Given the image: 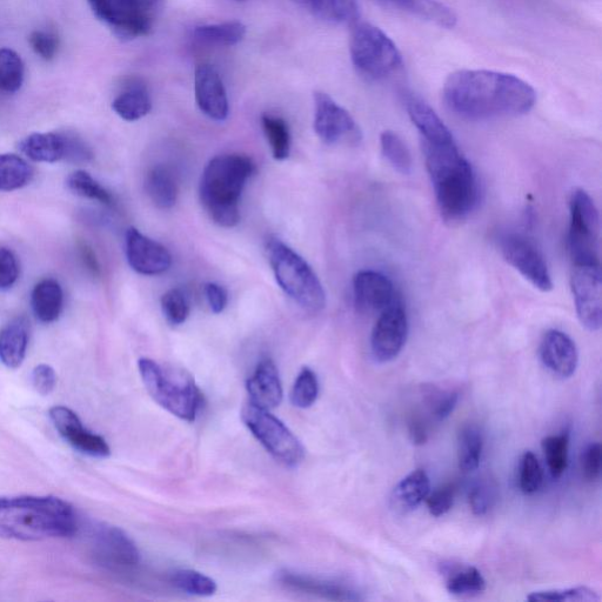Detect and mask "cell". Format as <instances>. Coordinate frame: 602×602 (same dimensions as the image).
Returning a JSON list of instances; mask_svg holds the SVG:
<instances>
[{
    "mask_svg": "<svg viewBox=\"0 0 602 602\" xmlns=\"http://www.w3.org/2000/svg\"><path fill=\"white\" fill-rule=\"evenodd\" d=\"M568 251L574 266H600V218L594 200L584 190L572 193Z\"/></svg>",
    "mask_w": 602,
    "mask_h": 602,
    "instance_id": "9c48e42d",
    "label": "cell"
},
{
    "mask_svg": "<svg viewBox=\"0 0 602 602\" xmlns=\"http://www.w3.org/2000/svg\"><path fill=\"white\" fill-rule=\"evenodd\" d=\"M205 294L213 313L219 314L226 309L227 303H229V294L223 286L209 283L205 286Z\"/></svg>",
    "mask_w": 602,
    "mask_h": 602,
    "instance_id": "db71d44e",
    "label": "cell"
},
{
    "mask_svg": "<svg viewBox=\"0 0 602 602\" xmlns=\"http://www.w3.org/2000/svg\"><path fill=\"white\" fill-rule=\"evenodd\" d=\"M266 253L274 277L286 296L305 311H323L326 305L324 287L306 260L277 238L267 242Z\"/></svg>",
    "mask_w": 602,
    "mask_h": 602,
    "instance_id": "8992f818",
    "label": "cell"
},
{
    "mask_svg": "<svg viewBox=\"0 0 602 602\" xmlns=\"http://www.w3.org/2000/svg\"><path fill=\"white\" fill-rule=\"evenodd\" d=\"M69 190L75 193L76 196L96 200L107 206L115 204L111 193L100 185L90 173L79 170L71 173L66 180Z\"/></svg>",
    "mask_w": 602,
    "mask_h": 602,
    "instance_id": "f35d334b",
    "label": "cell"
},
{
    "mask_svg": "<svg viewBox=\"0 0 602 602\" xmlns=\"http://www.w3.org/2000/svg\"><path fill=\"white\" fill-rule=\"evenodd\" d=\"M246 36V26L240 22H226L198 26L193 31L196 42L210 46L237 45Z\"/></svg>",
    "mask_w": 602,
    "mask_h": 602,
    "instance_id": "1f68e13d",
    "label": "cell"
},
{
    "mask_svg": "<svg viewBox=\"0 0 602 602\" xmlns=\"http://www.w3.org/2000/svg\"><path fill=\"white\" fill-rule=\"evenodd\" d=\"M540 359L548 371L559 378H571L579 364L577 345L568 334L550 330L540 343Z\"/></svg>",
    "mask_w": 602,
    "mask_h": 602,
    "instance_id": "d6986e66",
    "label": "cell"
},
{
    "mask_svg": "<svg viewBox=\"0 0 602 602\" xmlns=\"http://www.w3.org/2000/svg\"><path fill=\"white\" fill-rule=\"evenodd\" d=\"M447 591L458 597L483 593L486 590V580L476 567L467 566L448 575Z\"/></svg>",
    "mask_w": 602,
    "mask_h": 602,
    "instance_id": "74e56055",
    "label": "cell"
},
{
    "mask_svg": "<svg viewBox=\"0 0 602 602\" xmlns=\"http://www.w3.org/2000/svg\"><path fill=\"white\" fill-rule=\"evenodd\" d=\"M75 138L68 132L32 133L18 147L32 162L52 164L69 160Z\"/></svg>",
    "mask_w": 602,
    "mask_h": 602,
    "instance_id": "7402d4cb",
    "label": "cell"
},
{
    "mask_svg": "<svg viewBox=\"0 0 602 602\" xmlns=\"http://www.w3.org/2000/svg\"><path fill=\"white\" fill-rule=\"evenodd\" d=\"M162 310L171 325H182L190 316V300L183 290L172 289L162 298Z\"/></svg>",
    "mask_w": 602,
    "mask_h": 602,
    "instance_id": "f6af8a7d",
    "label": "cell"
},
{
    "mask_svg": "<svg viewBox=\"0 0 602 602\" xmlns=\"http://www.w3.org/2000/svg\"><path fill=\"white\" fill-rule=\"evenodd\" d=\"M459 396L457 392L440 390L437 387H430L426 392V403L428 410L434 420L444 421L457 407Z\"/></svg>",
    "mask_w": 602,
    "mask_h": 602,
    "instance_id": "bcb514c9",
    "label": "cell"
},
{
    "mask_svg": "<svg viewBox=\"0 0 602 602\" xmlns=\"http://www.w3.org/2000/svg\"><path fill=\"white\" fill-rule=\"evenodd\" d=\"M483 433L476 425L461 428L458 437V463L463 472L476 471L483 456Z\"/></svg>",
    "mask_w": 602,
    "mask_h": 602,
    "instance_id": "836d02e7",
    "label": "cell"
},
{
    "mask_svg": "<svg viewBox=\"0 0 602 602\" xmlns=\"http://www.w3.org/2000/svg\"><path fill=\"white\" fill-rule=\"evenodd\" d=\"M378 2L410 13L440 28L453 29L458 22L456 13L439 0H378Z\"/></svg>",
    "mask_w": 602,
    "mask_h": 602,
    "instance_id": "484cf974",
    "label": "cell"
},
{
    "mask_svg": "<svg viewBox=\"0 0 602 602\" xmlns=\"http://www.w3.org/2000/svg\"><path fill=\"white\" fill-rule=\"evenodd\" d=\"M30 324L24 317L16 318L0 330V361L8 369H18L28 351Z\"/></svg>",
    "mask_w": 602,
    "mask_h": 602,
    "instance_id": "d4e9b609",
    "label": "cell"
},
{
    "mask_svg": "<svg viewBox=\"0 0 602 602\" xmlns=\"http://www.w3.org/2000/svg\"><path fill=\"white\" fill-rule=\"evenodd\" d=\"M125 251L132 270L143 276H159L169 271L172 265L169 250L156 240L144 236L135 227L126 232Z\"/></svg>",
    "mask_w": 602,
    "mask_h": 602,
    "instance_id": "2e32d148",
    "label": "cell"
},
{
    "mask_svg": "<svg viewBox=\"0 0 602 602\" xmlns=\"http://www.w3.org/2000/svg\"><path fill=\"white\" fill-rule=\"evenodd\" d=\"M29 42L33 51L40 58L50 62L55 59L59 50V38L55 32L35 31L31 33Z\"/></svg>",
    "mask_w": 602,
    "mask_h": 602,
    "instance_id": "7dc6e473",
    "label": "cell"
},
{
    "mask_svg": "<svg viewBox=\"0 0 602 602\" xmlns=\"http://www.w3.org/2000/svg\"><path fill=\"white\" fill-rule=\"evenodd\" d=\"M138 367L147 392L159 406L189 423L196 420L203 394L189 373L149 358L140 359Z\"/></svg>",
    "mask_w": 602,
    "mask_h": 602,
    "instance_id": "5b68a950",
    "label": "cell"
},
{
    "mask_svg": "<svg viewBox=\"0 0 602 602\" xmlns=\"http://www.w3.org/2000/svg\"><path fill=\"white\" fill-rule=\"evenodd\" d=\"M170 581L178 590L197 597H211L217 592L216 581L195 570L175 571Z\"/></svg>",
    "mask_w": 602,
    "mask_h": 602,
    "instance_id": "60d3db41",
    "label": "cell"
},
{
    "mask_svg": "<svg viewBox=\"0 0 602 602\" xmlns=\"http://www.w3.org/2000/svg\"><path fill=\"white\" fill-rule=\"evenodd\" d=\"M256 170L253 160L243 155H223L210 160L200 180L199 197L213 223L227 229L239 223L240 197Z\"/></svg>",
    "mask_w": 602,
    "mask_h": 602,
    "instance_id": "277c9868",
    "label": "cell"
},
{
    "mask_svg": "<svg viewBox=\"0 0 602 602\" xmlns=\"http://www.w3.org/2000/svg\"><path fill=\"white\" fill-rule=\"evenodd\" d=\"M408 319L404 304L399 299L380 313L371 336V350L379 363L396 359L406 344Z\"/></svg>",
    "mask_w": 602,
    "mask_h": 602,
    "instance_id": "9a60e30c",
    "label": "cell"
},
{
    "mask_svg": "<svg viewBox=\"0 0 602 602\" xmlns=\"http://www.w3.org/2000/svg\"><path fill=\"white\" fill-rule=\"evenodd\" d=\"M19 277V265L12 251L0 249V291H8Z\"/></svg>",
    "mask_w": 602,
    "mask_h": 602,
    "instance_id": "f907efd6",
    "label": "cell"
},
{
    "mask_svg": "<svg viewBox=\"0 0 602 602\" xmlns=\"http://www.w3.org/2000/svg\"><path fill=\"white\" fill-rule=\"evenodd\" d=\"M423 147L441 217L446 223L463 222L478 205L476 172L456 143Z\"/></svg>",
    "mask_w": 602,
    "mask_h": 602,
    "instance_id": "7a4b0ae2",
    "label": "cell"
},
{
    "mask_svg": "<svg viewBox=\"0 0 602 602\" xmlns=\"http://www.w3.org/2000/svg\"><path fill=\"white\" fill-rule=\"evenodd\" d=\"M496 500L494 488L488 483H478L474 485L470 492L471 510L476 515H484L491 510Z\"/></svg>",
    "mask_w": 602,
    "mask_h": 602,
    "instance_id": "681fc988",
    "label": "cell"
},
{
    "mask_svg": "<svg viewBox=\"0 0 602 602\" xmlns=\"http://www.w3.org/2000/svg\"><path fill=\"white\" fill-rule=\"evenodd\" d=\"M196 102L199 110L216 122L229 116V99L222 78L211 65H200L195 75Z\"/></svg>",
    "mask_w": 602,
    "mask_h": 602,
    "instance_id": "ffe728a7",
    "label": "cell"
},
{
    "mask_svg": "<svg viewBox=\"0 0 602 602\" xmlns=\"http://www.w3.org/2000/svg\"><path fill=\"white\" fill-rule=\"evenodd\" d=\"M350 52L354 68L360 75L372 80L389 77L403 63L393 40L369 23L354 24Z\"/></svg>",
    "mask_w": 602,
    "mask_h": 602,
    "instance_id": "ba28073f",
    "label": "cell"
},
{
    "mask_svg": "<svg viewBox=\"0 0 602 602\" xmlns=\"http://www.w3.org/2000/svg\"><path fill=\"white\" fill-rule=\"evenodd\" d=\"M430 493V477L424 470H416L408 474L394 487L391 499L392 505L399 512H411L416 510Z\"/></svg>",
    "mask_w": 602,
    "mask_h": 602,
    "instance_id": "83f0119b",
    "label": "cell"
},
{
    "mask_svg": "<svg viewBox=\"0 0 602 602\" xmlns=\"http://www.w3.org/2000/svg\"><path fill=\"white\" fill-rule=\"evenodd\" d=\"M277 580L284 587L294 592L314 595L332 601H359V592L338 581L312 577L291 571H282L277 575Z\"/></svg>",
    "mask_w": 602,
    "mask_h": 602,
    "instance_id": "44dd1931",
    "label": "cell"
},
{
    "mask_svg": "<svg viewBox=\"0 0 602 602\" xmlns=\"http://www.w3.org/2000/svg\"><path fill=\"white\" fill-rule=\"evenodd\" d=\"M35 171L26 160L17 155H0V192H11L30 184Z\"/></svg>",
    "mask_w": 602,
    "mask_h": 602,
    "instance_id": "d6a6232c",
    "label": "cell"
},
{
    "mask_svg": "<svg viewBox=\"0 0 602 602\" xmlns=\"http://www.w3.org/2000/svg\"><path fill=\"white\" fill-rule=\"evenodd\" d=\"M543 483V468H541L537 456L532 452L524 453L519 464V487L521 492L531 496V494L540 490Z\"/></svg>",
    "mask_w": 602,
    "mask_h": 602,
    "instance_id": "7bdbcfd3",
    "label": "cell"
},
{
    "mask_svg": "<svg viewBox=\"0 0 602 602\" xmlns=\"http://www.w3.org/2000/svg\"><path fill=\"white\" fill-rule=\"evenodd\" d=\"M242 419L259 443L280 463L293 467L303 461L304 446L270 411L250 403L243 408Z\"/></svg>",
    "mask_w": 602,
    "mask_h": 602,
    "instance_id": "30bf717a",
    "label": "cell"
},
{
    "mask_svg": "<svg viewBox=\"0 0 602 602\" xmlns=\"http://www.w3.org/2000/svg\"><path fill=\"white\" fill-rule=\"evenodd\" d=\"M57 376L55 370L49 365H38L32 372V385L43 396H48L55 390Z\"/></svg>",
    "mask_w": 602,
    "mask_h": 602,
    "instance_id": "816d5d0a",
    "label": "cell"
},
{
    "mask_svg": "<svg viewBox=\"0 0 602 602\" xmlns=\"http://www.w3.org/2000/svg\"><path fill=\"white\" fill-rule=\"evenodd\" d=\"M314 131L325 144H358L361 131L356 120L324 92L314 93Z\"/></svg>",
    "mask_w": 602,
    "mask_h": 602,
    "instance_id": "7c38bea8",
    "label": "cell"
},
{
    "mask_svg": "<svg viewBox=\"0 0 602 602\" xmlns=\"http://www.w3.org/2000/svg\"><path fill=\"white\" fill-rule=\"evenodd\" d=\"M444 99L461 118L487 120L526 115L537 102V93L510 73L460 70L446 79Z\"/></svg>",
    "mask_w": 602,
    "mask_h": 602,
    "instance_id": "6da1fadb",
    "label": "cell"
},
{
    "mask_svg": "<svg viewBox=\"0 0 602 602\" xmlns=\"http://www.w3.org/2000/svg\"><path fill=\"white\" fill-rule=\"evenodd\" d=\"M584 477L588 481H597L601 476V445L591 444L583 456Z\"/></svg>",
    "mask_w": 602,
    "mask_h": 602,
    "instance_id": "f5cc1de1",
    "label": "cell"
},
{
    "mask_svg": "<svg viewBox=\"0 0 602 602\" xmlns=\"http://www.w3.org/2000/svg\"><path fill=\"white\" fill-rule=\"evenodd\" d=\"M25 68L22 58L10 49H0V90L15 93L24 83Z\"/></svg>",
    "mask_w": 602,
    "mask_h": 602,
    "instance_id": "ab89813d",
    "label": "cell"
},
{
    "mask_svg": "<svg viewBox=\"0 0 602 602\" xmlns=\"http://www.w3.org/2000/svg\"><path fill=\"white\" fill-rule=\"evenodd\" d=\"M50 418L60 436L76 448L77 451L96 458L110 456V446L98 434L92 433L83 426L77 414L68 407L56 406L50 410Z\"/></svg>",
    "mask_w": 602,
    "mask_h": 602,
    "instance_id": "e0dca14e",
    "label": "cell"
},
{
    "mask_svg": "<svg viewBox=\"0 0 602 602\" xmlns=\"http://www.w3.org/2000/svg\"><path fill=\"white\" fill-rule=\"evenodd\" d=\"M408 432H410V437L413 441V444L424 445L428 439V428L426 421L419 417H414L410 421V425H408Z\"/></svg>",
    "mask_w": 602,
    "mask_h": 602,
    "instance_id": "11a10c76",
    "label": "cell"
},
{
    "mask_svg": "<svg viewBox=\"0 0 602 602\" xmlns=\"http://www.w3.org/2000/svg\"><path fill=\"white\" fill-rule=\"evenodd\" d=\"M112 109L126 122H136V120L144 118L152 110L149 90L138 80L127 84L125 89L113 100Z\"/></svg>",
    "mask_w": 602,
    "mask_h": 602,
    "instance_id": "f1b7e54d",
    "label": "cell"
},
{
    "mask_svg": "<svg viewBox=\"0 0 602 602\" xmlns=\"http://www.w3.org/2000/svg\"><path fill=\"white\" fill-rule=\"evenodd\" d=\"M93 555L98 563L113 571L135 568L140 563V553L133 540L120 528L99 524L91 535Z\"/></svg>",
    "mask_w": 602,
    "mask_h": 602,
    "instance_id": "4fadbf2b",
    "label": "cell"
},
{
    "mask_svg": "<svg viewBox=\"0 0 602 602\" xmlns=\"http://www.w3.org/2000/svg\"><path fill=\"white\" fill-rule=\"evenodd\" d=\"M312 16L334 25H354L360 17L357 0H293Z\"/></svg>",
    "mask_w": 602,
    "mask_h": 602,
    "instance_id": "4316f807",
    "label": "cell"
},
{
    "mask_svg": "<svg viewBox=\"0 0 602 602\" xmlns=\"http://www.w3.org/2000/svg\"><path fill=\"white\" fill-rule=\"evenodd\" d=\"M571 289L581 325L588 331H599L602 324L600 266H574Z\"/></svg>",
    "mask_w": 602,
    "mask_h": 602,
    "instance_id": "5bb4252c",
    "label": "cell"
},
{
    "mask_svg": "<svg viewBox=\"0 0 602 602\" xmlns=\"http://www.w3.org/2000/svg\"><path fill=\"white\" fill-rule=\"evenodd\" d=\"M380 145L381 152L394 170L401 175H411L413 170L411 152L396 132L387 130L381 133Z\"/></svg>",
    "mask_w": 602,
    "mask_h": 602,
    "instance_id": "e575fe53",
    "label": "cell"
},
{
    "mask_svg": "<svg viewBox=\"0 0 602 602\" xmlns=\"http://www.w3.org/2000/svg\"><path fill=\"white\" fill-rule=\"evenodd\" d=\"M541 448L545 454L548 470L552 477L560 478L567 470L568 454H570V436L568 433L548 436L541 441Z\"/></svg>",
    "mask_w": 602,
    "mask_h": 602,
    "instance_id": "8d00e7d4",
    "label": "cell"
},
{
    "mask_svg": "<svg viewBox=\"0 0 602 602\" xmlns=\"http://www.w3.org/2000/svg\"><path fill=\"white\" fill-rule=\"evenodd\" d=\"M319 396V381L317 374L309 367H304L292 387V404L299 408H309L316 403Z\"/></svg>",
    "mask_w": 602,
    "mask_h": 602,
    "instance_id": "b9f144b4",
    "label": "cell"
},
{
    "mask_svg": "<svg viewBox=\"0 0 602 602\" xmlns=\"http://www.w3.org/2000/svg\"><path fill=\"white\" fill-rule=\"evenodd\" d=\"M500 252L513 269L517 270L535 289L553 290V280L543 253L524 234L506 233L500 238Z\"/></svg>",
    "mask_w": 602,
    "mask_h": 602,
    "instance_id": "8fae6325",
    "label": "cell"
},
{
    "mask_svg": "<svg viewBox=\"0 0 602 602\" xmlns=\"http://www.w3.org/2000/svg\"><path fill=\"white\" fill-rule=\"evenodd\" d=\"M262 124L267 142L272 150L273 158L282 162L290 157L291 153V133L289 125L283 118L264 115Z\"/></svg>",
    "mask_w": 602,
    "mask_h": 602,
    "instance_id": "d590c367",
    "label": "cell"
},
{
    "mask_svg": "<svg viewBox=\"0 0 602 602\" xmlns=\"http://www.w3.org/2000/svg\"><path fill=\"white\" fill-rule=\"evenodd\" d=\"M532 602H597L600 597L597 592L588 587L567 588V590H552L534 592L527 597Z\"/></svg>",
    "mask_w": 602,
    "mask_h": 602,
    "instance_id": "ee69618b",
    "label": "cell"
},
{
    "mask_svg": "<svg viewBox=\"0 0 602 602\" xmlns=\"http://www.w3.org/2000/svg\"><path fill=\"white\" fill-rule=\"evenodd\" d=\"M78 532L73 507L55 497L0 498V538L40 541Z\"/></svg>",
    "mask_w": 602,
    "mask_h": 602,
    "instance_id": "3957f363",
    "label": "cell"
},
{
    "mask_svg": "<svg viewBox=\"0 0 602 602\" xmlns=\"http://www.w3.org/2000/svg\"><path fill=\"white\" fill-rule=\"evenodd\" d=\"M354 304L360 312L381 313L396 301V291L389 278L377 271H361L353 279Z\"/></svg>",
    "mask_w": 602,
    "mask_h": 602,
    "instance_id": "ac0fdd59",
    "label": "cell"
},
{
    "mask_svg": "<svg viewBox=\"0 0 602 602\" xmlns=\"http://www.w3.org/2000/svg\"><path fill=\"white\" fill-rule=\"evenodd\" d=\"M64 293L56 280L45 279L38 283L31 294L33 313L44 324L56 321L62 313Z\"/></svg>",
    "mask_w": 602,
    "mask_h": 602,
    "instance_id": "f546056e",
    "label": "cell"
},
{
    "mask_svg": "<svg viewBox=\"0 0 602 602\" xmlns=\"http://www.w3.org/2000/svg\"><path fill=\"white\" fill-rule=\"evenodd\" d=\"M456 492L457 487L452 484L441 487L432 494H428L426 505L433 517L438 518L451 511L454 504V498H456Z\"/></svg>",
    "mask_w": 602,
    "mask_h": 602,
    "instance_id": "c3c4849f",
    "label": "cell"
},
{
    "mask_svg": "<svg viewBox=\"0 0 602 602\" xmlns=\"http://www.w3.org/2000/svg\"><path fill=\"white\" fill-rule=\"evenodd\" d=\"M145 190L151 202L159 209L167 210L175 206L178 198V184L170 169L163 165L153 167L147 173Z\"/></svg>",
    "mask_w": 602,
    "mask_h": 602,
    "instance_id": "4dcf8cb0",
    "label": "cell"
},
{
    "mask_svg": "<svg viewBox=\"0 0 602 602\" xmlns=\"http://www.w3.org/2000/svg\"><path fill=\"white\" fill-rule=\"evenodd\" d=\"M95 16L119 38L149 36L164 9L165 0H88Z\"/></svg>",
    "mask_w": 602,
    "mask_h": 602,
    "instance_id": "52a82bcc",
    "label": "cell"
},
{
    "mask_svg": "<svg viewBox=\"0 0 602 602\" xmlns=\"http://www.w3.org/2000/svg\"><path fill=\"white\" fill-rule=\"evenodd\" d=\"M406 109L412 123L417 127L423 143L431 145H448L456 143L452 132L448 130L436 111L423 100L410 97L406 100Z\"/></svg>",
    "mask_w": 602,
    "mask_h": 602,
    "instance_id": "cb8c5ba5",
    "label": "cell"
},
{
    "mask_svg": "<svg viewBox=\"0 0 602 602\" xmlns=\"http://www.w3.org/2000/svg\"><path fill=\"white\" fill-rule=\"evenodd\" d=\"M250 403L271 411L282 404L284 391L277 366L271 359L260 361L256 371L247 380Z\"/></svg>",
    "mask_w": 602,
    "mask_h": 602,
    "instance_id": "603a6c76",
    "label": "cell"
}]
</instances>
